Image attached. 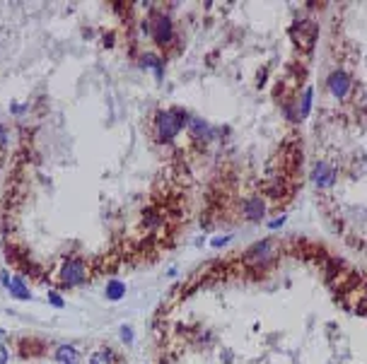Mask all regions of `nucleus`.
<instances>
[{
    "instance_id": "f257e3e1",
    "label": "nucleus",
    "mask_w": 367,
    "mask_h": 364,
    "mask_svg": "<svg viewBox=\"0 0 367 364\" xmlns=\"http://www.w3.org/2000/svg\"><path fill=\"white\" fill-rule=\"evenodd\" d=\"M186 114L181 111V108H172V111H162L160 116H157V133L162 140H174L179 135V130L184 128V126H189L186 123Z\"/></svg>"
},
{
    "instance_id": "f03ea898",
    "label": "nucleus",
    "mask_w": 367,
    "mask_h": 364,
    "mask_svg": "<svg viewBox=\"0 0 367 364\" xmlns=\"http://www.w3.org/2000/svg\"><path fill=\"white\" fill-rule=\"evenodd\" d=\"M326 84H328V92L336 96V99H345L348 92H350V87H353V82H350V78H348L345 70H333V72L328 75Z\"/></svg>"
},
{
    "instance_id": "7ed1b4c3",
    "label": "nucleus",
    "mask_w": 367,
    "mask_h": 364,
    "mask_svg": "<svg viewBox=\"0 0 367 364\" xmlns=\"http://www.w3.org/2000/svg\"><path fill=\"white\" fill-rule=\"evenodd\" d=\"M85 278H87V272H85V263H82L80 258L68 260L63 266V270H61V280H63V284H68V287L85 282Z\"/></svg>"
},
{
    "instance_id": "20e7f679",
    "label": "nucleus",
    "mask_w": 367,
    "mask_h": 364,
    "mask_svg": "<svg viewBox=\"0 0 367 364\" xmlns=\"http://www.w3.org/2000/svg\"><path fill=\"white\" fill-rule=\"evenodd\" d=\"M150 34H152V39L157 41L160 46L169 44V39H172V22L164 14H155L152 22H150Z\"/></svg>"
},
{
    "instance_id": "39448f33",
    "label": "nucleus",
    "mask_w": 367,
    "mask_h": 364,
    "mask_svg": "<svg viewBox=\"0 0 367 364\" xmlns=\"http://www.w3.org/2000/svg\"><path fill=\"white\" fill-rule=\"evenodd\" d=\"M292 39H295V44H299L304 51H309L314 46V39H316V27H314L312 22H297V24L292 27Z\"/></svg>"
},
{
    "instance_id": "423d86ee",
    "label": "nucleus",
    "mask_w": 367,
    "mask_h": 364,
    "mask_svg": "<svg viewBox=\"0 0 367 364\" xmlns=\"http://www.w3.org/2000/svg\"><path fill=\"white\" fill-rule=\"evenodd\" d=\"M268 258H273V244L271 242H258L254 244L249 251L244 254V260L246 263H263V260H268Z\"/></svg>"
},
{
    "instance_id": "0eeeda50",
    "label": "nucleus",
    "mask_w": 367,
    "mask_h": 364,
    "mask_svg": "<svg viewBox=\"0 0 367 364\" xmlns=\"http://www.w3.org/2000/svg\"><path fill=\"white\" fill-rule=\"evenodd\" d=\"M312 178H314V184H316V186L326 188V186H331V184L336 181V169H333L331 164H326V162H316Z\"/></svg>"
},
{
    "instance_id": "6e6552de",
    "label": "nucleus",
    "mask_w": 367,
    "mask_h": 364,
    "mask_svg": "<svg viewBox=\"0 0 367 364\" xmlns=\"http://www.w3.org/2000/svg\"><path fill=\"white\" fill-rule=\"evenodd\" d=\"M242 212H244V217L249 222H261L263 215H266V205H263L261 198H249L244 202V208H242Z\"/></svg>"
},
{
    "instance_id": "1a4fd4ad",
    "label": "nucleus",
    "mask_w": 367,
    "mask_h": 364,
    "mask_svg": "<svg viewBox=\"0 0 367 364\" xmlns=\"http://www.w3.org/2000/svg\"><path fill=\"white\" fill-rule=\"evenodd\" d=\"M5 284L10 287V294L17 299H29V290L25 287V282L20 280V278H8L5 275Z\"/></svg>"
},
{
    "instance_id": "9d476101",
    "label": "nucleus",
    "mask_w": 367,
    "mask_h": 364,
    "mask_svg": "<svg viewBox=\"0 0 367 364\" xmlns=\"http://www.w3.org/2000/svg\"><path fill=\"white\" fill-rule=\"evenodd\" d=\"M56 360L63 362V364H80L78 352H75V348H70V345H61V348L56 350Z\"/></svg>"
},
{
    "instance_id": "9b49d317",
    "label": "nucleus",
    "mask_w": 367,
    "mask_h": 364,
    "mask_svg": "<svg viewBox=\"0 0 367 364\" xmlns=\"http://www.w3.org/2000/svg\"><path fill=\"white\" fill-rule=\"evenodd\" d=\"M123 294H126V284H123L121 280H111V282L107 284V297L109 299L116 302V299H121Z\"/></svg>"
},
{
    "instance_id": "f8f14e48",
    "label": "nucleus",
    "mask_w": 367,
    "mask_h": 364,
    "mask_svg": "<svg viewBox=\"0 0 367 364\" xmlns=\"http://www.w3.org/2000/svg\"><path fill=\"white\" fill-rule=\"evenodd\" d=\"M189 128H191V133L196 135V138H203V135H208V126H205L201 118H193V121L189 123Z\"/></svg>"
},
{
    "instance_id": "ddd939ff",
    "label": "nucleus",
    "mask_w": 367,
    "mask_h": 364,
    "mask_svg": "<svg viewBox=\"0 0 367 364\" xmlns=\"http://www.w3.org/2000/svg\"><path fill=\"white\" fill-rule=\"evenodd\" d=\"M309 106H312V90L307 87L304 90V96H302V108H299V118H304L309 114Z\"/></svg>"
},
{
    "instance_id": "4468645a",
    "label": "nucleus",
    "mask_w": 367,
    "mask_h": 364,
    "mask_svg": "<svg viewBox=\"0 0 367 364\" xmlns=\"http://www.w3.org/2000/svg\"><path fill=\"white\" fill-rule=\"evenodd\" d=\"M90 364H111V352H95L92 354V360H90Z\"/></svg>"
},
{
    "instance_id": "2eb2a0df",
    "label": "nucleus",
    "mask_w": 367,
    "mask_h": 364,
    "mask_svg": "<svg viewBox=\"0 0 367 364\" xmlns=\"http://www.w3.org/2000/svg\"><path fill=\"white\" fill-rule=\"evenodd\" d=\"M283 222H285V217H275V220H271V222H268V227H271V230H275V227H280Z\"/></svg>"
},
{
    "instance_id": "dca6fc26",
    "label": "nucleus",
    "mask_w": 367,
    "mask_h": 364,
    "mask_svg": "<svg viewBox=\"0 0 367 364\" xmlns=\"http://www.w3.org/2000/svg\"><path fill=\"white\" fill-rule=\"evenodd\" d=\"M0 364H8V350H5V345H0Z\"/></svg>"
},
{
    "instance_id": "f3484780",
    "label": "nucleus",
    "mask_w": 367,
    "mask_h": 364,
    "mask_svg": "<svg viewBox=\"0 0 367 364\" xmlns=\"http://www.w3.org/2000/svg\"><path fill=\"white\" fill-rule=\"evenodd\" d=\"M5 142H8V133H5V128L0 126V148H3Z\"/></svg>"
},
{
    "instance_id": "a211bd4d",
    "label": "nucleus",
    "mask_w": 367,
    "mask_h": 364,
    "mask_svg": "<svg viewBox=\"0 0 367 364\" xmlns=\"http://www.w3.org/2000/svg\"><path fill=\"white\" fill-rule=\"evenodd\" d=\"M49 297H51V302H54L56 306H63V299L58 297V294H49Z\"/></svg>"
},
{
    "instance_id": "6ab92c4d",
    "label": "nucleus",
    "mask_w": 367,
    "mask_h": 364,
    "mask_svg": "<svg viewBox=\"0 0 367 364\" xmlns=\"http://www.w3.org/2000/svg\"><path fill=\"white\" fill-rule=\"evenodd\" d=\"M121 333H123V340H126V342H131V340H133V338H131V328H123Z\"/></svg>"
},
{
    "instance_id": "aec40b11",
    "label": "nucleus",
    "mask_w": 367,
    "mask_h": 364,
    "mask_svg": "<svg viewBox=\"0 0 367 364\" xmlns=\"http://www.w3.org/2000/svg\"><path fill=\"white\" fill-rule=\"evenodd\" d=\"M220 244H227V236H218V239H213V246H220Z\"/></svg>"
}]
</instances>
